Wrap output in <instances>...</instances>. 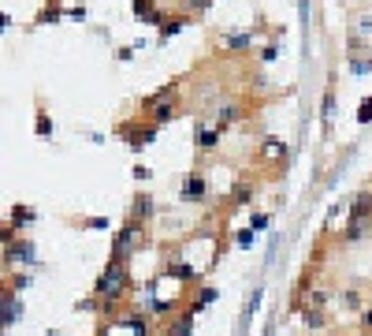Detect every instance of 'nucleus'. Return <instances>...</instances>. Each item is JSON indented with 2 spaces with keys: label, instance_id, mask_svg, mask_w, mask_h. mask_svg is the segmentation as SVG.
Returning a JSON list of instances; mask_svg holds the SVG:
<instances>
[{
  "label": "nucleus",
  "instance_id": "nucleus-8",
  "mask_svg": "<svg viewBox=\"0 0 372 336\" xmlns=\"http://www.w3.org/2000/svg\"><path fill=\"white\" fill-rule=\"evenodd\" d=\"M153 213H156V202H153L149 191H138V195L130 198V205H127V221H138V224L153 221Z\"/></svg>",
  "mask_w": 372,
  "mask_h": 336
},
{
  "label": "nucleus",
  "instance_id": "nucleus-21",
  "mask_svg": "<svg viewBox=\"0 0 372 336\" xmlns=\"http://www.w3.org/2000/svg\"><path fill=\"white\" fill-rule=\"evenodd\" d=\"M339 306H342V310H361V292H357V288L339 292Z\"/></svg>",
  "mask_w": 372,
  "mask_h": 336
},
{
  "label": "nucleus",
  "instance_id": "nucleus-10",
  "mask_svg": "<svg viewBox=\"0 0 372 336\" xmlns=\"http://www.w3.org/2000/svg\"><path fill=\"white\" fill-rule=\"evenodd\" d=\"M116 325L130 329L135 336H149V314H142V310H127V314L116 318Z\"/></svg>",
  "mask_w": 372,
  "mask_h": 336
},
{
  "label": "nucleus",
  "instance_id": "nucleus-30",
  "mask_svg": "<svg viewBox=\"0 0 372 336\" xmlns=\"http://www.w3.org/2000/svg\"><path fill=\"white\" fill-rule=\"evenodd\" d=\"M37 135H42V138H49V135H52V120H49L45 112H37Z\"/></svg>",
  "mask_w": 372,
  "mask_h": 336
},
{
  "label": "nucleus",
  "instance_id": "nucleus-7",
  "mask_svg": "<svg viewBox=\"0 0 372 336\" xmlns=\"http://www.w3.org/2000/svg\"><path fill=\"white\" fill-rule=\"evenodd\" d=\"M179 198H182V202H194V205L209 202V179H205V172H190V176H186Z\"/></svg>",
  "mask_w": 372,
  "mask_h": 336
},
{
  "label": "nucleus",
  "instance_id": "nucleus-17",
  "mask_svg": "<svg viewBox=\"0 0 372 336\" xmlns=\"http://www.w3.org/2000/svg\"><path fill=\"white\" fill-rule=\"evenodd\" d=\"M130 11H135V16H142L145 23H164V16L156 11L153 0H135V4H130Z\"/></svg>",
  "mask_w": 372,
  "mask_h": 336
},
{
  "label": "nucleus",
  "instance_id": "nucleus-31",
  "mask_svg": "<svg viewBox=\"0 0 372 336\" xmlns=\"http://www.w3.org/2000/svg\"><path fill=\"white\" fill-rule=\"evenodd\" d=\"M372 120V97L361 101V109H357V124H368Z\"/></svg>",
  "mask_w": 372,
  "mask_h": 336
},
{
  "label": "nucleus",
  "instance_id": "nucleus-16",
  "mask_svg": "<svg viewBox=\"0 0 372 336\" xmlns=\"http://www.w3.org/2000/svg\"><path fill=\"white\" fill-rule=\"evenodd\" d=\"M368 224L372 221H357V217H350V221H347V228H342V243H357V239H365V232H368Z\"/></svg>",
  "mask_w": 372,
  "mask_h": 336
},
{
  "label": "nucleus",
  "instance_id": "nucleus-14",
  "mask_svg": "<svg viewBox=\"0 0 372 336\" xmlns=\"http://www.w3.org/2000/svg\"><path fill=\"white\" fill-rule=\"evenodd\" d=\"M164 277H175V280H182V284H190V280H197V273H194V265H186V262H179V258H171V262H164Z\"/></svg>",
  "mask_w": 372,
  "mask_h": 336
},
{
  "label": "nucleus",
  "instance_id": "nucleus-19",
  "mask_svg": "<svg viewBox=\"0 0 372 336\" xmlns=\"http://www.w3.org/2000/svg\"><path fill=\"white\" fill-rule=\"evenodd\" d=\"M249 202H254V184L242 179V184H235V191H231V205H249Z\"/></svg>",
  "mask_w": 372,
  "mask_h": 336
},
{
  "label": "nucleus",
  "instance_id": "nucleus-11",
  "mask_svg": "<svg viewBox=\"0 0 372 336\" xmlns=\"http://www.w3.org/2000/svg\"><path fill=\"white\" fill-rule=\"evenodd\" d=\"M223 49H228L231 56H242L254 49V34L249 30H235V34H223Z\"/></svg>",
  "mask_w": 372,
  "mask_h": 336
},
{
  "label": "nucleus",
  "instance_id": "nucleus-12",
  "mask_svg": "<svg viewBox=\"0 0 372 336\" xmlns=\"http://www.w3.org/2000/svg\"><path fill=\"white\" fill-rule=\"evenodd\" d=\"M302 325L309 329V332H324V329H328L324 306H309V303H305V306H302Z\"/></svg>",
  "mask_w": 372,
  "mask_h": 336
},
{
  "label": "nucleus",
  "instance_id": "nucleus-33",
  "mask_svg": "<svg viewBox=\"0 0 372 336\" xmlns=\"http://www.w3.org/2000/svg\"><path fill=\"white\" fill-rule=\"evenodd\" d=\"M357 325H361V332H368V336H372V306H368V310H361V318H357Z\"/></svg>",
  "mask_w": 372,
  "mask_h": 336
},
{
  "label": "nucleus",
  "instance_id": "nucleus-27",
  "mask_svg": "<svg viewBox=\"0 0 372 336\" xmlns=\"http://www.w3.org/2000/svg\"><path fill=\"white\" fill-rule=\"evenodd\" d=\"M305 299H309V306H328V292H324V288H309V295H305Z\"/></svg>",
  "mask_w": 372,
  "mask_h": 336
},
{
  "label": "nucleus",
  "instance_id": "nucleus-5",
  "mask_svg": "<svg viewBox=\"0 0 372 336\" xmlns=\"http://www.w3.org/2000/svg\"><path fill=\"white\" fill-rule=\"evenodd\" d=\"M37 262V247L30 239H11V243H4V265L11 269V265H34Z\"/></svg>",
  "mask_w": 372,
  "mask_h": 336
},
{
  "label": "nucleus",
  "instance_id": "nucleus-25",
  "mask_svg": "<svg viewBox=\"0 0 372 336\" xmlns=\"http://www.w3.org/2000/svg\"><path fill=\"white\" fill-rule=\"evenodd\" d=\"M212 299H216V288H212V284H202V295H197V299H194V306L202 310V306H209Z\"/></svg>",
  "mask_w": 372,
  "mask_h": 336
},
{
  "label": "nucleus",
  "instance_id": "nucleus-36",
  "mask_svg": "<svg viewBox=\"0 0 372 336\" xmlns=\"http://www.w3.org/2000/svg\"><path fill=\"white\" fill-rule=\"evenodd\" d=\"M8 288H11V292H23V288H26V273H19V277H11V280H8Z\"/></svg>",
  "mask_w": 372,
  "mask_h": 336
},
{
  "label": "nucleus",
  "instance_id": "nucleus-22",
  "mask_svg": "<svg viewBox=\"0 0 372 336\" xmlns=\"http://www.w3.org/2000/svg\"><path fill=\"white\" fill-rule=\"evenodd\" d=\"M60 16H68V11H63V8L56 4V0H49V4H45L42 11H37V23H56Z\"/></svg>",
  "mask_w": 372,
  "mask_h": 336
},
{
  "label": "nucleus",
  "instance_id": "nucleus-4",
  "mask_svg": "<svg viewBox=\"0 0 372 336\" xmlns=\"http://www.w3.org/2000/svg\"><path fill=\"white\" fill-rule=\"evenodd\" d=\"M257 164H264V168H283V164H287V142L275 138V135L261 138V146H257Z\"/></svg>",
  "mask_w": 372,
  "mask_h": 336
},
{
  "label": "nucleus",
  "instance_id": "nucleus-28",
  "mask_svg": "<svg viewBox=\"0 0 372 336\" xmlns=\"http://www.w3.org/2000/svg\"><path fill=\"white\" fill-rule=\"evenodd\" d=\"M254 239H257V232H254V228H242V232L235 236V243H238V247H254Z\"/></svg>",
  "mask_w": 372,
  "mask_h": 336
},
{
  "label": "nucleus",
  "instance_id": "nucleus-32",
  "mask_svg": "<svg viewBox=\"0 0 372 336\" xmlns=\"http://www.w3.org/2000/svg\"><path fill=\"white\" fill-rule=\"evenodd\" d=\"M249 228L264 232V228H268V213H254V217H249Z\"/></svg>",
  "mask_w": 372,
  "mask_h": 336
},
{
  "label": "nucleus",
  "instance_id": "nucleus-9",
  "mask_svg": "<svg viewBox=\"0 0 372 336\" xmlns=\"http://www.w3.org/2000/svg\"><path fill=\"white\" fill-rule=\"evenodd\" d=\"M194 318H197V306H194V303H190V306H182L179 314H171L168 332H164V336H194Z\"/></svg>",
  "mask_w": 372,
  "mask_h": 336
},
{
  "label": "nucleus",
  "instance_id": "nucleus-1",
  "mask_svg": "<svg viewBox=\"0 0 372 336\" xmlns=\"http://www.w3.org/2000/svg\"><path fill=\"white\" fill-rule=\"evenodd\" d=\"M130 292V262H108L104 273L93 284V299L101 303V314H116V306Z\"/></svg>",
  "mask_w": 372,
  "mask_h": 336
},
{
  "label": "nucleus",
  "instance_id": "nucleus-18",
  "mask_svg": "<svg viewBox=\"0 0 372 336\" xmlns=\"http://www.w3.org/2000/svg\"><path fill=\"white\" fill-rule=\"evenodd\" d=\"M238 116H242V105H238V101H223L220 112H216V124H220V127H231Z\"/></svg>",
  "mask_w": 372,
  "mask_h": 336
},
{
  "label": "nucleus",
  "instance_id": "nucleus-13",
  "mask_svg": "<svg viewBox=\"0 0 372 336\" xmlns=\"http://www.w3.org/2000/svg\"><path fill=\"white\" fill-rule=\"evenodd\" d=\"M0 303H4V318H0V321H4V329H11L19 321L23 306H19V299H16V292H11V288H4V299H0Z\"/></svg>",
  "mask_w": 372,
  "mask_h": 336
},
{
  "label": "nucleus",
  "instance_id": "nucleus-2",
  "mask_svg": "<svg viewBox=\"0 0 372 336\" xmlns=\"http://www.w3.org/2000/svg\"><path fill=\"white\" fill-rule=\"evenodd\" d=\"M142 239H145V224L127 221L123 228L116 232V239H112V262H130L135 251L142 247Z\"/></svg>",
  "mask_w": 372,
  "mask_h": 336
},
{
  "label": "nucleus",
  "instance_id": "nucleus-26",
  "mask_svg": "<svg viewBox=\"0 0 372 336\" xmlns=\"http://www.w3.org/2000/svg\"><path fill=\"white\" fill-rule=\"evenodd\" d=\"M82 228H89V232H108L112 224H108V217H86Z\"/></svg>",
  "mask_w": 372,
  "mask_h": 336
},
{
  "label": "nucleus",
  "instance_id": "nucleus-20",
  "mask_svg": "<svg viewBox=\"0 0 372 336\" xmlns=\"http://www.w3.org/2000/svg\"><path fill=\"white\" fill-rule=\"evenodd\" d=\"M34 217H37V213L30 210V205H16V210H11V228L19 232V228H26V224H34Z\"/></svg>",
  "mask_w": 372,
  "mask_h": 336
},
{
  "label": "nucleus",
  "instance_id": "nucleus-24",
  "mask_svg": "<svg viewBox=\"0 0 372 336\" xmlns=\"http://www.w3.org/2000/svg\"><path fill=\"white\" fill-rule=\"evenodd\" d=\"M182 8L190 11V16H205V11L212 8V0H182Z\"/></svg>",
  "mask_w": 372,
  "mask_h": 336
},
{
  "label": "nucleus",
  "instance_id": "nucleus-3",
  "mask_svg": "<svg viewBox=\"0 0 372 336\" xmlns=\"http://www.w3.org/2000/svg\"><path fill=\"white\" fill-rule=\"evenodd\" d=\"M156 127L153 120H138V124H119V135H123V142L127 146H135V150H142V146H149V142L156 138Z\"/></svg>",
  "mask_w": 372,
  "mask_h": 336
},
{
  "label": "nucleus",
  "instance_id": "nucleus-34",
  "mask_svg": "<svg viewBox=\"0 0 372 336\" xmlns=\"http://www.w3.org/2000/svg\"><path fill=\"white\" fill-rule=\"evenodd\" d=\"M331 112H335V94H331V90H328V94H324V120H331Z\"/></svg>",
  "mask_w": 372,
  "mask_h": 336
},
{
  "label": "nucleus",
  "instance_id": "nucleus-6",
  "mask_svg": "<svg viewBox=\"0 0 372 336\" xmlns=\"http://www.w3.org/2000/svg\"><path fill=\"white\" fill-rule=\"evenodd\" d=\"M223 131H228V127H220V124H202V120H197V127H194V150H197V153H212V150L220 146Z\"/></svg>",
  "mask_w": 372,
  "mask_h": 336
},
{
  "label": "nucleus",
  "instance_id": "nucleus-23",
  "mask_svg": "<svg viewBox=\"0 0 372 336\" xmlns=\"http://www.w3.org/2000/svg\"><path fill=\"white\" fill-rule=\"evenodd\" d=\"M350 71H354V75H368V71H372V56L354 53V56H350Z\"/></svg>",
  "mask_w": 372,
  "mask_h": 336
},
{
  "label": "nucleus",
  "instance_id": "nucleus-35",
  "mask_svg": "<svg viewBox=\"0 0 372 336\" xmlns=\"http://www.w3.org/2000/svg\"><path fill=\"white\" fill-rule=\"evenodd\" d=\"M368 30H372V19H368V16H357V30H354V34H357V37H365Z\"/></svg>",
  "mask_w": 372,
  "mask_h": 336
},
{
  "label": "nucleus",
  "instance_id": "nucleus-29",
  "mask_svg": "<svg viewBox=\"0 0 372 336\" xmlns=\"http://www.w3.org/2000/svg\"><path fill=\"white\" fill-rule=\"evenodd\" d=\"M257 56H261V64H268V60H275V56H279V45H275V42H268V45H261V53H257Z\"/></svg>",
  "mask_w": 372,
  "mask_h": 336
},
{
  "label": "nucleus",
  "instance_id": "nucleus-15",
  "mask_svg": "<svg viewBox=\"0 0 372 336\" xmlns=\"http://www.w3.org/2000/svg\"><path fill=\"white\" fill-rule=\"evenodd\" d=\"M182 27H190V11H179V16H171L168 23H161V42H168V37H175Z\"/></svg>",
  "mask_w": 372,
  "mask_h": 336
}]
</instances>
